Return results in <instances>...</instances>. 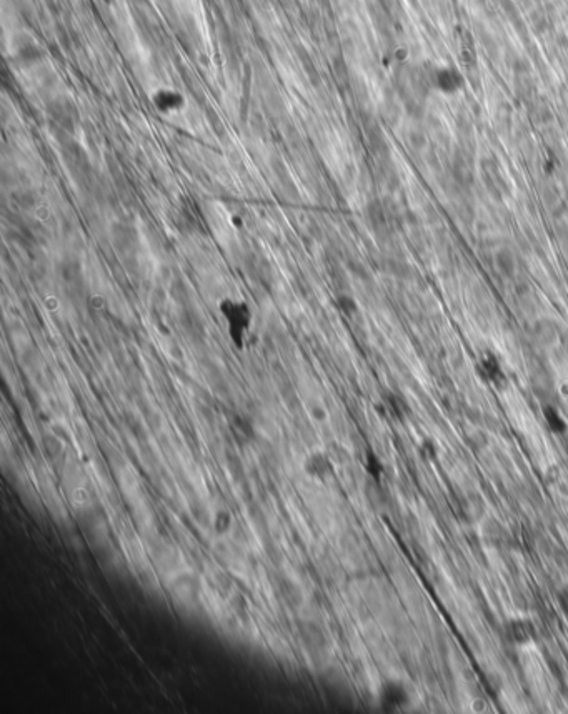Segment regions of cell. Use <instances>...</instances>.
Here are the masks:
<instances>
[{
  "instance_id": "2e32d148",
  "label": "cell",
  "mask_w": 568,
  "mask_h": 714,
  "mask_svg": "<svg viewBox=\"0 0 568 714\" xmlns=\"http://www.w3.org/2000/svg\"><path fill=\"white\" fill-rule=\"evenodd\" d=\"M557 600H558L560 610H562L563 613H565L567 616H568V585H565L562 589L558 591V598H557Z\"/></svg>"
},
{
  "instance_id": "9a60e30c",
  "label": "cell",
  "mask_w": 568,
  "mask_h": 714,
  "mask_svg": "<svg viewBox=\"0 0 568 714\" xmlns=\"http://www.w3.org/2000/svg\"><path fill=\"white\" fill-rule=\"evenodd\" d=\"M420 453L423 455V458L435 459L437 458V445L433 443V440H423L422 446H420Z\"/></svg>"
},
{
  "instance_id": "30bf717a",
  "label": "cell",
  "mask_w": 568,
  "mask_h": 714,
  "mask_svg": "<svg viewBox=\"0 0 568 714\" xmlns=\"http://www.w3.org/2000/svg\"><path fill=\"white\" fill-rule=\"evenodd\" d=\"M497 265L505 277H512L515 273V257L509 250H502L497 253Z\"/></svg>"
},
{
  "instance_id": "7c38bea8",
  "label": "cell",
  "mask_w": 568,
  "mask_h": 714,
  "mask_svg": "<svg viewBox=\"0 0 568 714\" xmlns=\"http://www.w3.org/2000/svg\"><path fill=\"white\" fill-rule=\"evenodd\" d=\"M385 403H387L388 410H390V413L394 414V416L402 418L403 414H405V403H403L402 398H398L397 395H388Z\"/></svg>"
},
{
  "instance_id": "52a82bcc",
  "label": "cell",
  "mask_w": 568,
  "mask_h": 714,
  "mask_svg": "<svg viewBox=\"0 0 568 714\" xmlns=\"http://www.w3.org/2000/svg\"><path fill=\"white\" fill-rule=\"evenodd\" d=\"M305 471L312 476V478H317V479H324L329 478L330 475L333 473V465L332 461H330V458L327 457L325 453H312L310 457L305 459Z\"/></svg>"
},
{
  "instance_id": "8fae6325",
  "label": "cell",
  "mask_w": 568,
  "mask_h": 714,
  "mask_svg": "<svg viewBox=\"0 0 568 714\" xmlns=\"http://www.w3.org/2000/svg\"><path fill=\"white\" fill-rule=\"evenodd\" d=\"M232 527V515L228 510H219L214 518V531L217 535H226Z\"/></svg>"
},
{
  "instance_id": "4fadbf2b",
  "label": "cell",
  "mask_w": 568,
  "mask_h": 714,
  "mask_svg": "<svg viewBox=\"0 0 568 714\" xmlns=\"http://www.w3.org/2000/svg\"><path fill=\"white\" fill-rule=\"evenodd\" d=\"M338 309H340L343 313L347 315H354L355 311H357V303H355V300L352 297H347V295H342V297H338Z\"/></svg>"
},
{
  "instance_id": "8992f818",
  "label": "cell",
  "mask_w": 568,
  "mask_h": 714,
  "mask_svg": "<svg viewBox=\"0 0 568 714\" xmlns=\"http://www.w3.org/2000/svg\"><path fill=\"white\" fill-rule=\"evenodd\" d=\"M478 372L484 375L485 380L497 385V387H502L506 381L504 370H502V365L493 353H485V355L482 356L480 363H478Z\"/></svg>"
},
{
  "instance_id": "7a4b0ae2",
  "label": "cell",
  "mask_w": 568,
  "mask_h": 714,
  "mask_svg": "<svg viewBox=\"0 0 568 714\" xmlns=\"http://www.w3.org/2000/svg\"><path fill=\"white\" fill-rule=\"evenodd\" d=\"M150 102H152L154 109L157 110L158 113L162 115H175L181 113L185 110L187 107V98L181 90L174 87H158L155 89L150 95Z\"/></svg>"
},
{
  "instance_id": "6da1fadb",
  "label": "cell",
  "mask_w": 568,
  "mask_h": 714,
  "mask_svg": "<svg viewBox=\"0 0 568 714\" xmlns=\"http://www.w3.org/2000/svg\"><path fill=\"white\" fill-rule=\"evenodd\" d=\"M219 310L223 322L227 323L228 336L237 348L242 350L247 338L248 330L252 325V310L247 302L239 298L226 297L219 302Z\"/></svg>"
},
{
  "instance_id": "277c9868",
  "label": "cell",
  "mask_w": 568,
  "mask_h": 714,
  "mask_svg": "<svg viewBox=\"0 0 568 714\" xmlns=\"http://www.w3.org/2000/svg\"><path fill=\"white\" fill-rule=\"evenodd\" d=\"M410 701L408 689L400 681H387L380 689V704L387 711H397V709L405 708Z\"/></svg>"
},
{
  "instance_id": "5bb4252c",
  "label": "cell",
  "mask_w": 568,
  "mask_h": 714,
  "mask_svg": "<svg viewBox=\"0 0 568 714\" xmlns=\"http://www.w3.org/2000/svg\"><path fill=\"white\" fill-rule=\"evenodd\" d=\"M367 471L374 476V478H380V475H382V463H380V459L375 457L374 453H369V457H367Z\"/></svg>"
},
{
  "instance_id": "ba28073f",
  "label": "cell",
  "mask_w": 568,
  "mask_h": 714,
  "mask_svg": "<svg viewBox=\"0 0 568 714\" xmlns=\"http://www.w3.org/2000/svg\"><path fill=\"white\" fill-rule=\"evenodd\" d=\"M230 432L234 434L237 443H242V445H247V443H250L255 438V428H253L252 420L244 416V414H235L232 418Z\"/></svg>"
},
{
  "instance_id": "9c48e42d",
  "label": "cell",
  "mask_w": 568,
  "mask_h": 714,
  "mask_svg": "<svg viewBox=\"0 0 568 714\" xmlns=\"http://www.w3.org/2000/svg\"><path fill=\"white\" fill-rule=\"evenodd\" d=\"M543 418H545V423L549 425V428L553 433H557V434L567 433L568 425H567L565 418L562 416V413H560L555 406H551V405L543 406Z\"/></svg>"
},
{
  "instance_id": "5b68a950",
  "label": "cell",
  "mask_w": 568,
  "mask_h": 714,
  "mask_svg": "<svg viewBox=\"0 0 568 714\" xmlns=\"http://www.w3.org/2000/svg\"><path fill=\"white\" fill-rule=\"evenodd\" d=\"M505 633L506 638L510 639L513 644H518V646H523V644L532 643L537 636V631H535V626L532 621L523 618H515L510 619L505 625Z\"/></svg>"
},
{
  "instance_id": "3957f363",
  "label": "cell",
  "mask_w": 568,
  "mask_h": 714,
  "mask_svg": "<svg viewBox=\"0 0 568 714\" xmlns=\"http://www.w3.org/2000/svg\"><path fill=\"white\" fill-rule=\"evenodd\" d=\"M464 84V75L457 67H439L432 71V87L447 95L460 92Z\"/></svg>"
}]
</instances>
